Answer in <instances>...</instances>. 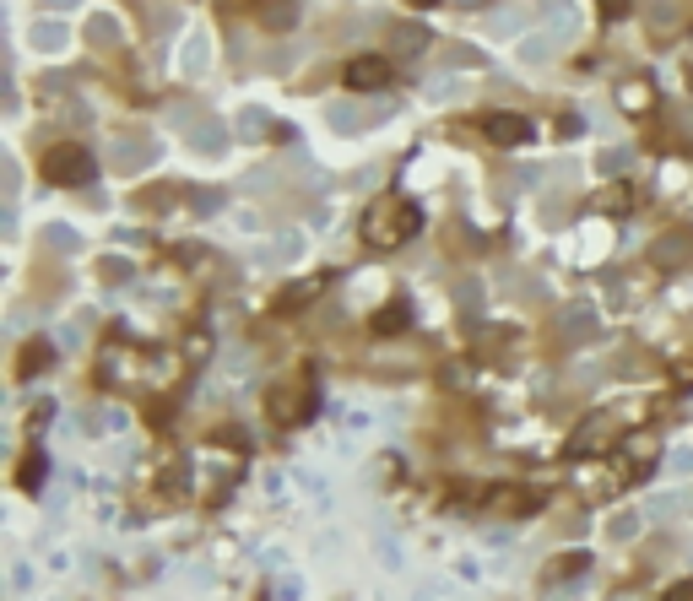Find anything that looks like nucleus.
<instances>
[{"label": "nucleus", "instance_id": "f257e3e1", "mask_svg": "<svg viewBox=\"0 0 693 601\" xmlns=\"http://www.w3.org/2000/svg\"><path fill=\"white\" fill-rule=\"evenodd\" d=\"M346 82H353V87H379V82H390V71H385V60H353Z\"/></svg>", "mask_w": 693, "mask_h": 601}]
</instances>
